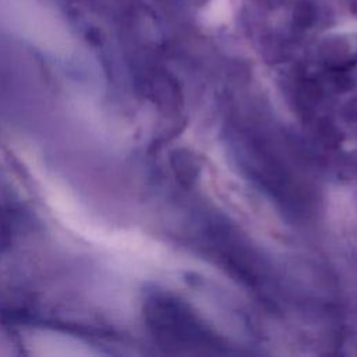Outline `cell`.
I'll return each mask as SVG.
<instances>
[{
    "mask_svg": "<svg viewBox=\"0 0 357 357\" xmlns=\"http://www.w3.org/2000/svg\"><path fill=\"white\" fill-rule=\"evenodd\" d=\"M146 315L152 332L163 344L205 351L219 346V340L181 301L155 297L149 301Z\"/></svg>",
    "mask_w": 357,
    "mask_h": 357,
    "instance_id": "obj_1",
    "label": "cell"
},
{
    "mask_svg": "<svg viewBox=\"0 0 357 357\" xmlns=\"http://www.w3.org/2000/svg\"><path fill=\"white\" fill-rule=\"evenodd\" d=\"M173 169L176 172V176L178 180L183 181V184H188L195 180L199 172V165L192 153H190L185 149H180L174 153L172 159Z\"/></svg>",
    "mask_w": 357,
    "mask_h": 357,
    "instance_id": "obj_2",
    "label": "cell"
}]
</instances>
